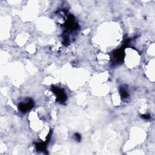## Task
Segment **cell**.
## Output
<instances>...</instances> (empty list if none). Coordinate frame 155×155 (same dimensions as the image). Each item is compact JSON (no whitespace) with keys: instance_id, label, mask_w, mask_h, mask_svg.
Returning <instances> with one entry per match:
<instances>
[{"instance_id":"6da1fadb","label":"cell","mask_w":155,"mask_h":155,"mask_svg":"<svg viewBox=\"0 0 155 155\" xmlns=\"http://www.w3.org/2000/svg\"><path fill=\"white\" fill-rule=\"evenodd\" d=\"M34 106V102L31 99H26L21 102L18 106L19 110L21 112L25 113L30 110Z\"/></svg>"},{"instance_id":"7a4b0ae2","label":"cell","mask_w":155,"mask_h":155,"mask_svg":"<svg viewBox=\"0 0 155 155\" xmlns=\"http://www.w3.org/2000/svg\"><path fill=\"white\" fill-rule=\"evenodd\" d=\"M51 90H52V92L56 94L57 99L59 102L63 104L64 102H66L67 99V95L63 89L54 86V87H51Z\"/></svg>"},{"instance_id":"3957f363","label":"cell","mask_w":155,"mask_h":155,"mask_svg":"<svg viewBox=\"0 0 155 155\" xmlns=\"http://www.w3.org/2000/svg\"><path fill=\"white\" fill-rule=\"evenodd\" d=\"M124 48H120L119 49L115 50L113 54V57L115 60V63L118 64L122 62L124 59Z\"/></svg>"},{"instance_id":"277c9868","label":"cell","mask_w":155,"mask_h":155,"mask_svg":"<svg viewBox=\"0 0 155 155\" xmlns=\"http://www.w3.org/2000/svg\"><path fill=\"white\" fill-rule=\"evenodd\" d=\"M120 96H121L122 99H127L129 97V93L125 87H121L120 90Z\"/></svg>"},{"instance_id":"5b68a950","label":"cell","mask_w":155,"mask_h":155,"mask_svg":"<svg viewBox=\"0 0 155 155\" xmlns=\"http://www.w3.org/2000/svg\"><path fill=\"white\" fill-rule=\"evenodd\" d=\"M74 137H75V140L76 141H80L81 140V135L79 133H75L74 135Z\"/></svg>"},{"instance_id":"8992f818","label":"cell","mask_w":155,"mask_h":155,"mask_svg":"<svg viewBox=\"0 0 155 155\" xmlns=\"http://www.w3.org/2000/svg\"><path fill=\"white\" fill-rule=\"evenodd\" d=\"M142 118H143L144 119L147 120V119H149L150 118V115H144L142 116Z\"/></svg>"}]
</instances>
